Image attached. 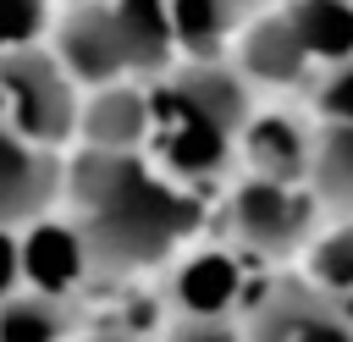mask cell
Segmentation results:
<instances>
[{"instance_id": "cell-1", "label": "cell", "mask_w": 353, "mask_h": 342, "mask_svg": "<svg viewBox=\"0 0 353 342\" xmlns=\"http://www.w3.org/2000/svg\"><path fill=\"white\" fill-rule=\"evenodd\" d=\"M66 188L77 199V226H83L88 259L110 265V270L154 265L199 226V199L182 193L176 182L154 177L138 154L88 149L66 171Z\"/></svg>"}, {"instance_id": "cell-2", "label": "cell", "mask_w": 353, "mask_h": 342, "mask_svg": "<svg viewBox=\"0 0 353 342\" xmlns=\"http://www.w3.org/2000/svg\"><path fill=\"white\" fill-rule=\"evenodd\" d=\"M248 121L243 77L226 66H188L149 99V138L171 177H215L232 160V143Z\"/></svg>"}, {"instance_id": "cell-3", "label": "cell", "mask_w": 353, "mask_h": 342, "mask_svg": "<svg viewBox=\"0 0 353 342\" xmlns=\"http://www.w3.org/2000/svg\"><path fill=\"white\" fill-rule=\"evenodd\" d=\"M0 121L22 132L28 143H61L77 127V99L72 77L61 61L39 50H6L0 55Z\"/></svg>"}, {"instance_id": "cell-4", "label": "cell", "mask_w": 353, "mask_h": 342, "mask_svg": "<svg viewBox=\"0 0 353 342\" xmlns=\"http://www.w3.org/2000/svg\"><path fill=\"white\" fill-rule=\"evenodd\" d=\"M309 221H314V204L298 193V182L248 177L232 193V226L248 254H292L309 237Z\"/></svg>"}, {"instance_id": "cell-5", "label": "cell", "mask_w": 353, "mask_h": 342, "mask_svg": "<svg viewBox=\"0 0 353 342\" xmlns=\"http://www.w3.org/2000/svg\"><path fill=\"white\" fill-rule=\"evenodd\" d=\"M248 342H353V320L314 287H270L248 314Z\"/></svg>"}, {"instance_id": "cell-6", "label": "cell", "mask_w": 353, "mask_h": 342, "mask_svg": "<svg viewBox=\"0 0 353 342\" xmlns=\"http://www.w3.org/2000/svg\"><path fill=\"white\" fill-rule=\"evenodd\" d=\"M17 265H22V281L33 292H50V298H66L77 292V281L88 276V243H83V226L77 221H50V215H33L28 232L17 237Z\"/></svg>"}, {"instance_id": "cell-7", "label": "cell", "mask_w": 353, "mask_h": 342, "mask_svg": "<svg viewBox=\"0 0 353 342\" xmlns=\"http://www.w3.org/2000/svg\"><path fill=\"white\" fill-rule=\"evenodd\" d=\"M55 193H61V165L50 160V149L28 143L0 121V226L44 215Z\"/></svg>"}, {"instance_id": "cell-8", "label": "cell", "mask_w": 353, "mask_h": 342, "mask_svg": "<svg viewBox=\"0 0 353 342\" xmlns=\"http://www.w3.org/2000/svg\"><path fill=\"white\" fill-rule=\"evenodd\" d=\"M248 292V265L232 254V248H199L182 259L176 281H171V298L188 320H226Z\"/></svg>"}, {"instance_id": "cell-9", "label": "cell", "mask_w": 353, "mask_h": 342, "mask_svg": "<svg viewBox=\"0 0 353 342\" xmlns=\"http://www.w3.org/2000/svg\"><path fill=\"white\" fill-rule=\"evenodd\" d=\"M61 66L83 83H116L121 72H132V50L116 28L110 6H83L66 17L61 28Z\"/></svg>"}, {"instance_id": "cell-10", "label": "cell", "mask_w": 353, "mask_h": 342, "mask_svg": "<svg viewBox=\"0 0 353 342\" xmlns=\"http://www.w3.org/2000/svg\"><path fill=\"white\" fill-rule=\"evenodd\" d=\"M88 149H105V154H138V143L149 138V99L138 88H121V83H99V94L88 99V110L77 116Z\"/></svg>"}, {"instance_id": "cell-11", "label": "cell", "mask_w": 353, "mask_h": 342, "mask_svg": "<svg viewBox=\"0 0 353 342\" xmlns=\"http://www.w3.org/2000/svg\"><path fill=\"white\" fill-rule=\"evenodd\" d=\"M237 138H243V154H248L254 177H270V182H303L309 177L314 138L292 116H254V121H243Z\"/></svg>"}, {"instance_id": "cell-12", "label": "cell", "mask_w": 353, "mask_h": 342, "mask_svg": "<svg viewBox=\"0 0 353 342\" xmlns=\"http://www.w3.org/2000/svg\"><path fill=\"white\" fill-rule=\"evenodd\" d=\"M287 22L309 61H353V6L347 0H292Z\"/></svg>"}, {"instance_id": "cell-13", "label": "cell", "mask_w": 353, "mask_h": 342, "mask_svg": "<svg viewBox=\"0 0 353 342\" xmlns=\"http://www.w3.org/2000/svg\"><path fill=\"white\" fill-rule=\"evenodd\" d=\"M303 66H309V50L298 44L287 17H270V22L248 28V39H243V72L248 77H259V83H303Z\"/></svg>"}, {"instance_id": "cell-14", "label": "cell", "mask_w": 353, "mask_h": 342, "mask_svg": "<svg viewBox=\"0 0 353 342\" xmlns=\"http://www.w3.org/2000/svg\"><path fill=\"white\" fill-rule=\"evenodd\" d=\"M72 320H66V298L50 292H11L0 303V342H66Z\"/></svg>"}, {"instance_id": "cell-15", "label": "cell", "mask_w": 353, "mask_h": 342, "mask_svg": "<svg viewBox=\"0 0 353 342\" xmlns=\"http://www.w3.org/2000/svg\"><path fill=\"white\" fill-rule=\"evenodd\" d=\"M110 11H116V28H121V39L132 50V66H160L165 50L176 44L165 0H110Z\"/></svg>"}, {"instance_id": "cell-16", "label": "cell", "mask_w": 353, "mask_h": 342, "mask_svg": "<svg viewBox=\"0 0 353 342\" xmlns=\"http://www.w3.org/2000/svg\"><path fill=\"white\" fill-rule=\"evenodd\" d=\"M309 182L331 204H353V121H325L309 149Z\"/></svg>"}, {"instance_id": "cell-17", "label": "cell", "mask_w": 353, "mask_h": 342, "mask_svg": "<svg viewBox=\"0 0 353 342\" xmlns=\"http://www.w3.org/2000/svg\"><path fill=\"white\" fill-rule=\"evenodd\" d=\"M165 11H171V39L188 44L193 55H210L232 28L237 0H165Z\"/></svg>"}, {"instance_id": "cell-18", "label": "cell", "mask_w": 353, "mask_h": 342, "mask_svg": "<svg viewBox=\"0 0 353 342\" xmlns=\"http://www.w3.org/2000/svg\"><path fill=\"white\" fill-rule=\"evenodd\" d=\"M309 270H314V292L353 320V226L320 237L309 254Z\"/></svg>"}, {"instance_id": "cell-19", "label": "cell", "mask_w": 353, "mask_h": 342, "mask_svg": "<svg viewBox=\"0 0 353 342\" xmlns=\"http://www.w3.org/2000/svg\"><path fill=\"white\" fill-rule=\"evenodd\" d=\"M39 28H44V0H0V55L28 50Z\"/></svg>"}, {"instance_id": "cell-20", "label": "cell", "mask_w": 353, "mask_h": 342, "mask_svg": "<svg viewBox=\"0 0 353 342\" xmlns=\"http://www.w3.org/2000/svg\"><path fill=\"white\" fill-rule=\"evenodd\" d=\"M320 110L331 121H353V61H342V72L320 88Z\"/></svg>"}, {"instance_id": "cell-21", "label": "cell", "mask_w": 353, "mask_h": 342, "mask_svg": "<svg viewBox=\"0 0 353 342\" xmlns=\"http://www.w3.org/2000/svg\"><path fill=\"white\" fill-rule=\"evenodd\" d=\"M17 281H22V265H17V237H11V226H0V303L17 292Z\"/></svg>"}, {"instance_id": "cell-22", "label": "cell", "mask_w": 353, "mask_h": 342, "mask_svg": "<svg viewBox=\"0 0 353 342\" xmlns=\"http://www.w3.org/2000/svg\"><path fill=\"white\" fill-rule=\"evenodd\" d=\"M171 342H243V336H237L226 320H188Z\"/></svg>"}, {"instance_id": "cell-23", "label": "cell", "mask_w": 353, "mask_h": 342, "mask_svg": "<svg viewBox=\"0 0 353 342\" xmlns=\"http://www.w3.org/2000/svg\"><path fill=\"white\" fill-rule=\"evenodd\" d=\"M99 342H132V336H99Z\"/></svg>"}]
</instances>
